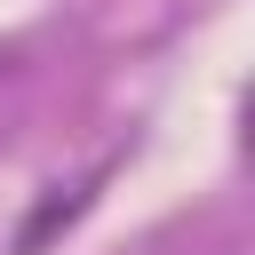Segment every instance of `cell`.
Masks as SVG:
<instances>
[{
    "label": "cell",
    "instance_id": "1",
    "mask_svg": "<svg viewBox=\"0 0 255 255\" xmlns=\"http://www.w3.org/2000/svg\"><path fill=\"white\" fill-rule=\"evenodd\" d=\"M80 207H88V191H72V199H48V207H40L32 223H24V239H16V255H40V247H48V231H56V223H72Z\"/></svg>",
    "mask_w": 255,
    "mask_h": 255
}]
</instances>
